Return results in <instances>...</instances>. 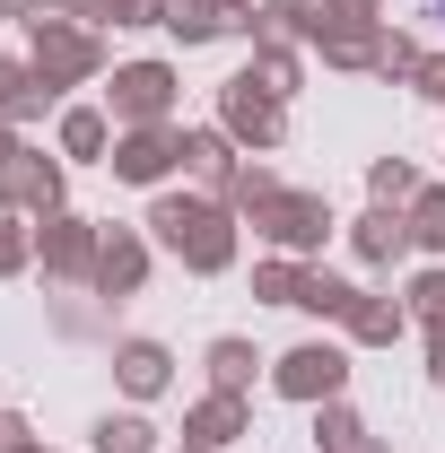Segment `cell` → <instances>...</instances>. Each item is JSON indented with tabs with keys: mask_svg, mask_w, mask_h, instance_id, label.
Instances as JSON below:
<instances>
[{
	"mask_svg": "<svg viewBox=\"0 0 445 453\" xmlns=\"http://www.w3.org/2000/svg\"><path fill=\"white\" fill-rule=\"evenodd\" d=\"M437 18H445V0H437Z\"/></svg>",
	"mask_w": 445,
	"mask_h": 453,
	"instance_id": "1",
	"label": "cell"
}]
</instances>
